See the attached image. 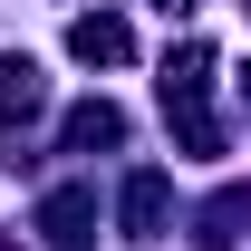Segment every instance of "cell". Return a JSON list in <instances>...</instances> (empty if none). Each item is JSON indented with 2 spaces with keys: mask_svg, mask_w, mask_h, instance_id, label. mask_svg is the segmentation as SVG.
Instances as JSON below:
<instances>
[{
  "mask_svg": "<svg viewBox=\"0 0 251 251\" xmlns=\"http://www.w3.org/2000/svg\"><path fill=\"white\" fill-rule=\"evenodd\" d=\"M242 97H251V77H242Z\"/></svg>",
  "mask_w": 251,
  "mask_h": 251,
  "instance_id": "obj_8",
  "label": "cell"
},
{
  "mask_svg": "<svg viewBox=\"0 0 251 251\" xmlns=\"http://www.w3.org/2000/svg\"><path fill=\"white\" fill-rule=\"evenodd\" d=\"M39 106H49V87H39L29 58H0V126H29Z\"/></svg>",
  "mask_w": 251,
  "mask_h": 251,
  "instance_id": "obj_5",
  "label": "cell"
},
{
  "mask_svg": "<svg viewBox=\"0 0 251 251\" xmlns=\"http://www.w3.org/2000/svg\"><path fill=\"white\" fill-rule=\"evenodd\" d=\"M164 213H174V184H164V174H135V184H126V232H135V242H155Z\"/></svg>",
  "mask_w": 251,
  "mask_h": 251,
  "instance_id": "obj_4",
  "label": "cell"
},
{
  "mask_svg": "<svg viewBox=\"0 0 251 251\" xmlns=\"http://www.w3.org/2000/svg\"><path fill=\"white\" fill-rule=\"evenodd\" d=\"M39 232H49L58 251L97 242V193H87V184H68V193H49V203H39Z\"/></svg>",
  "mask_w": 251,
  "mask_h": 251,
  "instance_id": "obj_2",
  "label": "cell"
},
{
  "mask_svg": "<svg viewBox=\"0 0 251 251\" xmlns=\"http://www.w3.org/2000/svg\"><path fill=\"white\" fill-rule=\"evenodd\" d=\"M68 145H126V116L106 106V97H87V106L68 116Z\"/></svg>",
  "mask_w": 251,
  "mask_h": 251,
  "instance_id": "obj_6",
  "label": "cell"
},
{
  "mask_svg": "<svg viewBox=\"0 0 251 251\" xmlns=\"http://www.w3.org/2000/svg\"><path fill=\"white\" fill-rule=\"evenodd\" d=\"M155 10H174V0H155Z\"/></svg>",
  "mask_w": 251,
  "mask_h": 251,
  "instance_id": "obj_7",
  "label": "cell"
},
{
  "mask_svg": "<svg viewBox=\"0 0 251 251\" xmlns=\"http://www.w3.org/2000/svg\"><path fill=\"white\" fill-rule=\"evenodd\" d=\"M203 87H213V49H203V39H184V49L164 58V116L203 106Z\"/></svg>",
  "mask_w": 251,
  "mask_h": 251,
  "instance_id": "obj_3",
  "label": "cell"
},
{
  "mask_svg": "<svg viewBox=\"0 0 251 251\" xmlns=\"http://www.w3.org/2000/svg\"><path fill=\"white\" fill-rule=\"evenodd\" d=\"M68 58H77V68H126V58H135V29L106 20V10H87V20H68Z\"/></svg>",
  "mask_w": 251,
  "mask_h": 251,
  "instance_id": "obj_1",
  "label": "cell"
}]
</instances>
